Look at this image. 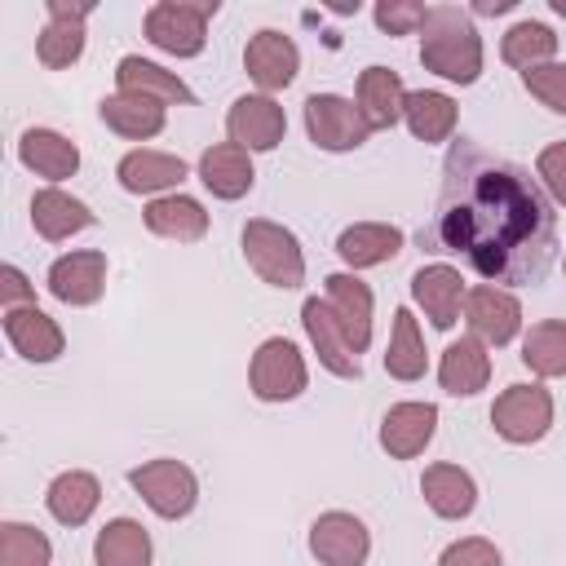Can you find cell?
<instances>
[{
  "label": "cell",
  "mask_w": 566,
  "mask_h": 566,
  "mask_svg": "<svg viewBox=\"0 0 566 566\" xmlns=\"http://www.w3.org/2000/svg\"><path fill=\"white\" fill-rule=\"evenodd\" d=\"M221 4L217 0H199V4H186V0H159L146 9L142 18V31L155 49L172 53V57H199L203 44H208V18L217 13Z\"/></svg>",
  "instance_id": "277c9868"
},
{
  "label": "cell",
  "mask_w": 566,
  "mask_h": 566,
  "mask_svg": "<svg viewBox=\"0 0 566 566\" xmlns=\"http://www.w3.org/2000/svg\"><path fill=\"white\" fill-rule=\"evenodd\" d=\"M416 239L433 256H460L482 283L535 287L557 256V208L526 164L455 137L442 159L433 217Z\"/></svg>",
  "instance_id": "6da1fadb"
},
{
  "label": "cell",
  "mask_w": 566,
  "mask_h": 566,
  "mask_svg": "<svg viewBox=\"0 0 566 566\" xmlns=\"http://www.w3.org/2000/svg\"><path fill=\"white\" fill-rule=\"evenodd\" d=\"M424 4H416V0H380L376 9H371V18H376V27L385 31V35H416L420 27H424Z\"/></svg>",
  "instance_id": "f35d334b"
},
{
  "label": "cell",
  "mask_w": 566,
  "mask_h": 566,
  "mask_svg": "<svg viewBox=\"0 0 566 566\" xmlns=\"http://www.w3.org/2000/svg\"><path fill=\"white\" fill-rule=\"evenodd\" d=\"M226 133L248 155L252 150H274L283 142V133H287V115L270 93H243L226 111Z\"/></svg>",
  "instance_id": "8fae6325"
},
{
  "label": "cell",
  "mask_w": 566,
  "mask_h": 566,
  "mask_svg": "<svg viewBox=\"0 0 566 566\" xmlns=\"http://www.w3.org/2000/svg\"><path fill=\"white\" fill-rule=\"evenodd\" d=\"M31 226H35L40 239L62 243V239L93 226V208L84 199H75L71 190H62V186H44V190L31 195Z\"/></svg>",
  "instance_id": "cb8c5ba5"
},
{
  "label": "cell",
  "mask_w": 566,
  "mask_h": 566,
  "mask_svg": "<svg viewBox=\"0 0 566 566\" xmlns=\"http://www.w3.org/2000/svg\"><path fill=\"white\" fill-rule=\"evenodd\" d=\"M491 429L513 442V447H531L553 429V394L531 380V385H509L495 402H491Z\"/></svg>",
  "instance_id": "52a82bcc"
},
{
  "label": "cell",
  "mask_w": 566,
  "mask_h": 566,
  "mask_svg": "<svg viewBox=\"0 0 566 566\" xmlns=\"http://www.w3.org/2000/svg\"><path fill=\"white\" fill-rule=\"evenodd\" d=\"M49 292L62 301V305H97L102 292H106V252L102 248H80V252H62L53 265H49Z\"/></svg>",
  "instance_id": "7c38bea8"
},
{
  "label": "cell",
  "mask_w": 566,
  "mask_h": 566,
  "mask_svg": "<svg viewBox=\"0 0 566 566\" xmlns=\"http://www.w3.org/2000/svg\"><path fill=\"white\" fill-rule=\"evenodd\" d=\"M500 57L517 71H531V66H544L557 57V35L548 22H535V18H522L513 22L504 35H500Z\"/></svg>",
  "instance_id": "e575fe53"
},
{
  "label": "cell",
  "mask_w": 566,
  "mask_h": 566,
  "mask_svg": "<svg viewBox=\"0 0 566 566\" xmlns=\"http://www.w3.org/2000/svg\"><path fill=\"white\" fill-rule=\"evenodd\" d=\"M438 566H504V553L482 535H464V539H451L442 548Z\"/></svg>",
  "instance_id": "60d3db41"
},
{
  "label": "cell",
  "mask_w": 566,
  "mask_h": 566,
  "mask_svg": "<svg viewBox=\"0 0 566 566\" xmlns=\"http://www.w3.org/2000/svg\"><path fill=\"white\" fill-rule=\"evenodd\" d=\"M464 296H469L464 274H460L455 265H447V261L420 265V270L411 274V301L424 310V318H429L438 332H451V327H455V318H460V310H464Z\"/></svg>",
  "instance_id": "5bb4252c"
},
{
  "label": "cell",
  "mask_w": 566,
  "mask_h": 566,
  "mask_svg": "<svg viewBox=\"0 0 566 566\" xmlns=\"http://www.w3.org/2000/svg\"><path fill=\"white\" fill-rule=\"evenodd\" d=\"M420 62L424 71L451 84H478L486 49H482L473 18L460 4H429L424 27H420Z\"/></svg>",
  "instance_id": "7a4b0ae2"
},
{
  "label": "cell",
  "mask_w": 566,
  "mask_h": 566,
  "mask_svg": "<svg viewBox=\"0 0 566 566\" xmlns=\"http://www.w3.org/2000/svg\"><path fill=\"white\" fill-rule=\"evenodd\" d=\"M53 544L31 522H0V566H49Z\"/></svg>",
  "instance_id": "8d00e7d4"
},
{
  "label": "cell",
  "mask_w": 566,
  "mask_h": 566,
  "mask_svg": "<svg viewBox=\"0 0 566 566\" xmlns=\"http://www.w3.org/2000/svg\"><path fill=\"white\" fill-rule=\"evenodd\" d=\"M402 230L394 221H354L336 234V256L349 265V270H371V265H385L402 252Z\"/></svg>",
  "instance_id": "603a6c76"
},
{
  "label": "cell",
  "mask_w": 566,
  "mask_h": 566,
  "mask_svg": "<svg viewBox=\"0 0 566 566\" xmlns=\"http://www.w3.org/2000/svg\"><path fill=\"white\" fill-rule=\"evenodd\" d=\"M0 305H4V310L35 305V283H31L18 265H0Z\"/></svg>",
  "instance_id": "b9f144b4"
},
{
  "label": "cell",
  "mask_w": 566,
  "mask_h": 566,
  "mask_svg": "<svg viewBox=\"0 0 566 566\" xmlns=\"http://www.w3.org/2000/svg\"><path fill=\"white\" fill-rule=\"evenodd\" d=\"M18 159L27 172L44 177L49 186H62L66 177L80 172V146L71 137H62L57 128H27L18 137Z\"/></svg>",
  "instance_id": "44dd1931"
},
{
  "label": "cell",
  "mask_w": 566,
  "mask_h": 566,
  "mask_svg": "<svg viewBox=\"0 0 566 566\" xmlns=\"http://www.w3.org/2000/svg\"><path fill=\"white\" fill-rule=\"evenodd\" d=\"M354 102L363 111V119L376 128H394L402 119V106H407V88H402V75L389 71V66H367L358 75V88H354Z\"/></svg>",
  "instance_id": "f1b7e54d"
},
{
  "label": "cell",
  "mask_w": 566,
  "mask_h": 566,
  "mask_svg": "<svg viewBox=\"0 0 566 566\" xmlns=\"http://www.w3.org/2000/svg\"><path fill=\"white\" fill-rule=\"evenodd\" d=\"M420 495L442 522H460L478 509V482L460 464H447V460H438L420 473Z\"/></svg>",
  "instance_id": "484cf974"
},
{
  "label": "cell",
  "mask_w": 566,
  "mask_h": 566,
  "mask_svg": "<svg viewBox=\"0 0 566 566\" xmlns=\"http://www.w3.org/2000/svg\"><path fill=\"white\" fill-rule=\"evenodd\" d=\"M115 93L150 97V102H164V106H172V102L190 106V102H195L190 84H186L177 71H164L159 62H146V57H137V53H128V57L115 62Z\"/></svg>",
  "instance_id": "7402d4cb"
},
{
  "label": "cell",
  "mask_w": 566,
  "mask_h": 566,
  "mask_svg": "<svg viewBox=\"0 0 566 566\" xmlns=\"http://www.w3.org/2000/svg\"><path fill=\"white\" fill-rule=\"evenodd\" d=\"M429 367V354H424V336H420V323L407 305L394 310V332H389V345H385V371L394 380H420Z\"/></svg>",
  "instance_id": "d6a6232c"
},
{
  "label": "cell",
  "mask_w": 566,
  "mask_h": 566,
  "mask_svg": "<svg viewBox=\"0 0 566 566\" xmlns=\"http://www.w3.org/2000/svg\"><path fill=\"white\" fill-rule=\"evenodd\" d=\"M199 181L217 195V199H243L256 181V168H252V155L234 142H217L199 155Z\"/></svg>",
  "instance_id": "83f0119b"
},
{
  "label": "cell",
  "mask_w": 566,
  "mask_h": 566,
  "mask_svg": "<svg viewBox=\"0 0 566 566\" xmlns=\"http://www.w3.org/2000/svg\"><path fill=\"white\" fill-rule=\"evenodd\" d=\"M513 4H517V0H478L473 13H509Z\"/></svg>",
  "instance_id": "7bdbcfd3"
},
{
  "label": "cell",
  "mask_w": 566,
  "mask_h": 566,
  "mask_svg": "<svg viewBox=\"0 0 566 566\" xmlns=\"http://www.w3.org/2000/svg\"><path fill=\"white\" fill-rule=\"evenodd\" d=\"M142 221H146L150 234L172 239V243H199V239L208 234V212H203V203L190 199V195H181V190L150 199V203L142 208Z\"/></svg>",
  "instance_id": "4316f807"
},
{
  "label": "cell",
  "mask_w": 566,
  "mask_h": 566,
  "mask_svg": "<svg viewBox=\"0 0 566 566\" xmlns=\"http://www.w3.org/2000/svg\"><path fill=\"white\" fill-rule=\"evenodd\" d=\"M44 504L62 526H84L102 504V482L88 469H66V473H57L49 482Z\"/></svg>",
  "instance_id": "4dcf8cb0"
},
{
  "label": "cell",
  "mask_w": 566,
  "mask_h": 566,
  "mask_svg": "<svg viewBox=\"0 0 566 566\" xmlns=\"http://www.w3.org/2000/svg\"><path fill=\"white\" fill-rule=\"evenodd\" d=\"M402 124L411 128L416 142H451L455 124H460V106L438 88H416V93H407Z\"/></svg>",
  "instance_id": "1f68e13d"
},
{
  "label": "cell",
  "mask_w": 566,
  "mask_h": 566,
  "mask_svg": "<svg viewBox=\"0 0 566 566\" xmlns=\"http://www.w3.org/2000/svg\"><path fill=\"white\" fill-rule=\"evenodd\" d=\"M522 363H526L539 380L566 376V318L531 323V332L522 336Z\"/></svg>",
  "instance_id": "d590c367"
},
{
  "label": "cell",
  "mask_w": 566,
  "mask_h": 566,
  "mask_svg": "<svg viewBox=\"0 0 566 566\" xmlns=\"http://www.w3.org/2000/svg\"><path fill=\"white\" fill-rule=\"evenodd\" d=\"M239 243H243V261L252 265V274L261 283H270L279 292H292V287L305 283V252H301V239L287 226H279L270 217H252L243 226Z\"/></svg>",
  "instance_id": "3957f363"
},
{
  "label": "cell",
  "mask_w": 566,
  "mask_h": 566,
  "mask_svg": "<svg viewBox=\"0 0 566 566\" xmlns=\"http://www.w3.org/2000/svg\"><path fill=\"white\" fill-rule=\"evenodd\" d=\"M491 380V354L478 336H460L442 349L438 358V385L451 394V398H473L482 394Z\"/></svg>",
  "instance_id": "d4e9b609"
},
{
  "label": "cell",
  "mask_w": 566,
  "mask_h": 566,
  "mask_svg": "<svg viewBox=\"0 0 566 566\" xmlns=\"http://www.w3.org/2000/svg\"><path fill=\"white\" fill-rule=\"evenodd\" d=\"M310 553L318 557V566H363L371 557V531L363 517L327 509L310 526Z\"/></svg>",
  "instance_id": "9c48e42d"
},
{
  "label": "cell",
  "mask_w": 566,
  "mask_h": 566,
  "mask_svg": "<svg viewBox=\"0 0 566 566\" xmlns=\"http://www.w3.org/2000/svg\"><path fill=\"white\" fill-rule=\"evenodd\" d=\"M97 115L111 133L128 137V142H150L164 133L168 124V106L164 102H150V97H128V93H111L97 102Z\"/></svg>",
  "instance_id": "f546056e"
},
{
  "label": "cell",
  "mask_w": 566,
  "mask_h": 566,
  "mask_svg": "<svg viewBox=\"0 0 566 566\" xmlns=\"http://www.w3.org/2000/svg\"><path fill=\"white\" fill-rule=\"evenodd\" d=\"M305 133L318 150H358L367 137H371V124L363 119L358 102L354 97H340V93H310L305 97Z\"/></svg>",
  "instance_id": "ba28073f"
},
{
  "label": "cell",
  "mask_w": 566,
  "mask_h": 566,
  "mask_svg": "<svg viewBox=\"0 0 566 566\" xmlns=\"http://www.w3.org/2000/svg\"><path fill=\"white\" fill-rule=\"evenodd\" d=\"M535 177H539L544 195L553 199V208H566V142H548L535 155Z\"/></svg>",
  "instance_id": "ab89813d"
},
{
  "label": "cell",
  "mask_w": 566,
  "mask_h": 566,
  "mask_svg": "<svg viewBox=\"0 0 566 566\" xmlns=\"http://www.w3.org/2000/svg\"><path fill=\"white\" fill-rule=\"evenodd\" d=\"M4 336H9L13 354L27 358V363H53L66 349V336H62L57 318H49L40 305L4 310Z\"/></svg>",
  "instance_id": "ffe728a7"
},
{
  "label": "cell",
  "mask_w": 566,
  "mask_h": 566,
  "mask_svg": "<svg viewBox=\"0 0 566 566\" xmlns=\"http://www.w3.org/2000/svg\"><path fill=\"white\" fill-rule=\"evenodd\" d=\"M464 323H469V336H478L482 345L500 349L522 332V301L509 287L478 283L464 296Z\"/></svg>",
  "instance_id": "30bf717a"
},
{
  "label": "cell",
  "mask_w": 566,
  "mask_h": 566,
  "mask_svg": "<svg viewBox=\"0 0 566 566\" xmlns=\"http://www.w3.org/2000/svg\"><path fill=\"white\" fill-rule=\"evenodd\" d=\"M243 71L252 75V84H256L261 93H279V88H287V84L296 80V71H301V49H296L292 35H283V31H274V27H261V31L248 40V49H243Z\"/></svg>",
  "instance_id": "4fadbf2b"
},
{
  "label": "cell",
  "mask_w": 566,
  "mask_h": 566,
  "mask_svg": "<svg viewBox=\"0 0 566 566\" xmlns=\"http://www.w3.org/2000/svg\"><path fill=\"white\" fill-rule=\"evenodd\" d=\"M301 323H305V336H310L318 363H323L332 376H340V380H358V376H363V358L349 349L345 327L336 323V314H332V305H327L323 296H305Z\"/></svg>",
  "instance_id": "9a60e30c"
},
{
  "label": "cell",
  "mask_w": 566,
  "mask_h": 566,
  "mask_svg": "<svg viewBox=\"0 0 566 566\" xmlns=\"http://www.w3.org/2000/svg\"><path fill=\"white\" fill-rule=\"evenodd\" d=\"M438 433V407L433 402H394L380 420V447L389 460H416Z\"/></svg>",
  "instance_id": "ac0fdd59"
},
{
  "label": "cell",
  "mask_w": 566,
  "mask_h": 566,
  "mask_svg": "<svg viewBox=\"0 0 566 566\" xmlns=\"http://www.w3.org/2000/svg\"><path fill=\"white\" fill-rule=\"evenodd\" d=\"M562 265H566V256H562Z\"/></svg>",
  "instance_id": "ee69618b"
},
{
  "label": "cell",
  "mask_w": 566,
  "mask_h": 566,
  "mask_svg": "<svg viewBox=\"0 0 566 566\" xmlns=\"http://www.w3.org/2000/svg\"><path fill=\"white\" fill-rule=\"evenodd\" d=\"M186 159L181 155H168V150H150V146H137L128 150L119 164H115V177L128 195H172L181 181H186Z\"/></svg>",
  "instance_id": "d6986e66"
},
{
  "label": "cell",
  "mask_w": 566,
  "mask_h": 566,
  "mask_svg": "<svg viewBox=\"0 0 566 566\" xmlns=\"http://www.w3.org/2000/svg\"><path fill=\"white\" fill-rule=\"evenodd\" d=\"M323 301L332 305L336 323L345 327L349 349L363 354V349L371 345V310H376L371 287H367L354 270H340V274H327V279H323Z\"/></svg>",
  "instance_id": "e0dca14e"
},
{
  "label": "cell",
  "mask_w": 566,
  "mask_h": 566,
  "mask_svg": "<svg viewBox=\"0 0 566 566\" xmlns=\"http://www.w3.org/2000/svg\"><path fill=\"white\" fill-rule=\"evenodd\" d=\"M93 13V4H66V0H49V22L35 35V57L49 71H66L80 62L84 53V18Z\"/></svg>",
  "instance_id": "2e32d148"
},
{
  "label": "cell",
  "mask_w": 566,
  "mask_h": 566,
  "mask_svg": "<svg viewBox=\"0 0 566 566\" xmlns=\"http://www.w3.org/2000/svg\"><path fill=\"white\" fill-rule=\"evenodd\" d=\"M522 88L553 115H566V62H544V66L522 71Z\"/></svg>",
  "instance_id": "74e56055"
},
{
  "label": "cell",
  "mask_w": 566,
  "mask_h": 566,
  "mask_svg": "<svg viewBox=\"0 0 566 566\" xmlns=\"http://www.w3.org/2000/svg\"><path fill=\"white\" fill-rule=\"evenodd\" d=\"M97 566H150V535L133 517H111L93 539Z\"/></svg>",
  "instance_id": "836d02e7"
},
{
  "label": "cell",
  "mask_w": 566,
  "mask_h": 566,
  "mask_svg": "<svg viewBox=\"0 0 566 566\" xmlns=\"http://www.w3.org/2000/svg\"><path fill=\"white\" fill-rule=\"evenodd\" d=\"M128 482L146 500V509L159 513L164 522H177V517H186L199 504V478H195V469L181 464V460H172V455H159V460H146V464L128 469Z\"/></svg>",
  "instance_id": "5b68a950"
},
{
  "label": "cell",
  "mask_w": 566,
  "mask_h": 566,
  "mask_svg": "<svg viewBox=\"0 0 566 566\" xmlns=\"http://www.w3.org/2000/svg\"><path fill=\"white\" fill-rule=\"evenodd\" d=\"M305 385H310L305 354L287 336H270L256 345V354L248 363V389L261 402H292L305 394Z\"/></svg>",
  "instance_id": "8992f818"
}]
</instances>
